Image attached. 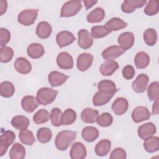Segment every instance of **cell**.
Segmentation results:
<instances>
[{"instance_id": "obj_21", "label": "cell", "mask_w": 159, "mask_h": 159, "mask_svg": "<svg viewBox=\"0 0 159 159\" xmlns=\"http://www.w3.org/2000/svg\"><path fill=\"white\" fill-rule=\"evenodd\" d=\"M98 116V111L89 107L85 108L81 113V119L82 121L88 124L94 123L97 120Z\"/></svg>"}, {"instance_id": "obj_48", "label": "cell", "mask_w": 159, "mask_h": 159, "mask_svg": "<svg viewBox=\"0 0 159 159\" xmlns=\"http://www.w3.org/2000/svg\"><path fill=\"white\" fill-rule=\"evenodd\" d=\"M109 158L110 159H125L127 153L124 149L118 147L111 152Z\"/></svg>"}, {"instance_id": "obj_15", "label": "cell", "mask_w": 159, "mask_h": 159, "mask_svg": "<svg viewBox=\"0 0 159 159\" xmlns=\"http://www.w3.org/2000/svg\"><path fill=\"white\" fill-rule=\"evenodd\" d=\"M146 3V0H125L121 5V9L125 13H131L137 8L142 7Z\"/></svg>"}, {"instance_id": "obj_1", "label": "cell", "mask_w": 159, "mask_h": 159, "mask_svg": "<svg viewBox=\"0 0 159 159\" xmlns=\"http://www.w3.org/2000/svg\"><path fill=\"white\" fill-rule=\"evenodd\" d=\"M76 132L71 130H62L56 136L55 144L57 149L61 151L66 150L76 139Z\"/></svg>"}, {"instance_id": "obj_27", "label": "cell", "mask_w": 159, "mask_h": 159, "mask_svg": "<svg viewBox=\"0 0 159 159\" xmlns=\"http://www.w3.org/2000/svg\"><path fill=\"white\" fill-rule=\"evenodd\" d=\"M111 141L107 139H103L96 145L94 151L98 156L104 157L109 153L111 150Z\"/></svg>"}, {"instance_id": "obj_24", "label": "cell", "mask_w": 159, "mask_h": 159, "mask_svg": "<svg viewBox=\"0 0 159 159\" xmlns=\"http://www.w3.org/2000/svg\"><path fill=\"white\" fill-rule=\"evenodd\" d=\"M27 53L30 58L37 59L43 55L45 50L42 44L39 43H32L28 46Z\"/></svg>"}, {"instance_id": "obj_6", "label": "cell", "mask_w": 159, "mask_h": 159, "mask_svg": "<svg viewBox=\"0 0 159 159\" xmlns=\"http://www.w3.org/2000/svg\"><path fill=\"white\" fill-rule=\"evenodd\" d=\"M78 43L83 49L89 48L93 43V37L86 29H81L78 32Z\"/></svg>"}, {"instance_id": "obj_29", "label": "cell", "mask_w": 159, "mask_h": 159, "mask_svg": "<svg viewBox=\"0 0 159 159\" xmlns=\"http://www.w3.org/2000/svg\"><path fill=\"white\" fill-rule=\"evenodd\" d=\"M99 136V130L94 127L87 126L83 128L81 132L82 138L88 142H92Z\"/></svg>"}, {"instance_id": "obj_31", "label": "cell", "mask_w": 159, "mask_h": 159, "mask_svg": "<svg viewBox=\"0 0 159 159\" xmlns=\"http://www.w3.org/2000/svg\"><path fill=\"white\" fill-rule=\"evenodd\" d=\"M134 62L137 69L145 68L150 63L149 55L144 52H139L135 55Z\"/></svg>"}, {"instance_id": "obj_52", "label": "cell", "mask_w": 159, "mask_h": 159, "mask_svg": "<svg viewBox=\"0 0 159 159\" xmlns=\"http://www.w3.org/2000/svg\"><path fill=\"white\" fill-rule=\"evenodd\" d=\"M158 99L154 101V103L153 104L152 106V114L153 115H157L158 114L159 112V107H158Z\"/></svg>"}, {"instance_id": "obj_20", "label": "cell", "mask_w": 159, "mask_h": 159, "mask_svg": "<svg viewBox=\"0 0 159 159\" xmlns=\"http://www.w3.org/2000/svg\"><path fill=\"white\" fill-rule=\"evenodd\" d=\"M15 70L19 73L26 75L29 73L32 70L30 63L24 57H18L14 62Z\"/></svg>"}, {"instance_id": "obj_33", "label": "cell", "mask_w": 159, "mask_h": 159, "mask_svg": "<svg viewBox=\"0 0 159 159\" xmlns=\"http://www.w3.org/2000/svg\"><path fill=\"white\" fill-rule=\"evenodd\" d=\"M145 150L148 153H153L159 149V138L157 136H152L145 140L143 143Z\"/></svg>"}, {"instance_id": "obj_41", "label": "cell", "mask_w": 159, "mask_h": 159, "mask_svg": "<svg viewBox=\"0 0 159 159\" xmlns=\"http://www.w3.org/2000/svg\"><path fill=\"white\" fill-rule=\"evenodd\" d=\"M91 35L94 39L102 38L109 35L111 32L107 29L104 25H95L91 29Z\"/></svg>"}, {"instance_id": "obj_43", "label": "cell", "mask_w": 159, "mask_h": 159, "mask_svg": "<svg viewBox=\"0 0 159 159\" xmlns=\"http://www.w3.org/2000/svg\"><path fill=\"white\" fill-rule=\"evenodd\" d=\"M14 56L12 48L8 46L1 47L0 48V61L2 63L10 61Z\"/></svg>"}, {"instance_id": "obj_42", "label": "cell", "mask_w": 159, "mask_h": 159, "mask_svg": "<svg viewBox=\"0 0 159 159\" xmlns=\"http://www.w3.org/2000/svg\"><path fill=\"white\" fill-rule=\"evenodd\" d=\"M148 99L152 101L159 99V82L153 81L150 83L147 89Z\"/></svg>"}, {"instance_id": "obj_7", "label": "cell", "mask_w": 159, "mask_h": 159, "mask_svg": "<svg viewBox=\"0 0 159 159\" xmlns=\"http://www.w3.org/2000/svg\"><path fill=\"white\" fill-rule=\"evenodd\" d=\"M149 82L148 76L143 73L137 76L136 79L132 83L133 90L138 93H143L146 91Z\"/></svg>"}, {"instance_id": "obj_40", "label": "cell", "mask_w": 159, "mask_h": 159, "mask_svg": "<svg viewBox=\"0 0 159 159\" xmlns=\"http://www.w3.org/2000/svg\"><path fill=\"white\" fill-rule=\"evenodd\" d=\"M52 137V130L48 127H42L37 130V139L42 143L48 142Z\"/></svg>"}, {"instance_id": "obj_2", "label": "cell", "mask_w": 159, "mask_h": 159, "mask_svg": "<svg viewBox=\"0 0 159 159\" xmlns=\"http://www.w3.org/2000/svg\"><path fill=\"white\" fill-rule=\"evenodd\" d=\"M57 94V91L52 88L45 87L38 90L36 98L40 104L46 106L53 102L55 101Z\"/></svg>"}, {"instance_id": "obj_39", "label": "cell", "mask_w": 159, "mask_h": 159, "mask_svg": "<svg viewBox=\"0 0 159 159\" xmlns=\"http://www.w3.org/2000/svg\"><path fill=\"white\" fill-rule=\"evenodd\" d=\"M19 138L20 141L25 145H32L35 142V137L31 130L24 129L21 130L19 134Z\"/></svg>"}, {"instance_id": "obj_35", "label": "cell", "mask_w": 159, "mask_h": 159, "mask_svg": "<svg viewBox=\"0 0 159 159\" xmlns=\"http://www.w3.org/2000/svg\"><path fill=\"white\" fill-rule=\"evenodd\" d=\"M15 92L14 85L10 81H5L0 84V94L6 98L12 97Z\"/></svg>"}, {"instance_id": "obj_34", "label": "cell", "mask_w": 159, "mask_h": 159, "mask_svg": "<svg viewBox=\"0 0 159 159\" xmlns=\"http://www.w3.org/2000/svg\"><path fill=\"white\" fill-rule=\"evenodd\" d=\"M113 96V94H105L98 91L93 98V103L96 106L105 105L112 99Z\"/></svg>"}, {"instance_id": "obj_9", "label": "cell", "mask_w": 159, "mask_h": 159, "mask_svg": "<svg viewBox=\"0 0 159 159\" xmlns=\"http://www.w3.org/2000/svg\"><path fill=\"white\" fill-rule=\"evenodd\" d=\"M57 63L60 68L63 70L71 69L74 65L73 57L66 52H61L57 55Z\"/></svg>"}, {"instance_id": "obj_11", "label": "cell", "mask_w": 159, "mask_h": 159, "mask_svg": "<svg viewBox=\"0 0 159 159\" xmlns=\"http://www.w3.org/2000/svg\"><path fill=\"white\" fill-rule=\"evenodd\" d=\"M93 55L89 53H82L78 57L76 66L81 71H86L91 66L93 61Z\"/></svg>"}, {"instance_id": "obj_19", "label": "cell", "mask_w": 159, "mask_h": 159, "mask_svg": "<svg viewBox=\"0 0 159 159\" xmlns=\"http://www.w3.org/2000/svg\"><path fill=\"white\" fill-rule=\"evenodd\" d=\"M39 103L36 98L33 96H25L21 100L22 109L28 113L34 112L39 106Z\"/></svg>"}, {"instance_id": "obj_17", "label": "cell", "mask_w": 159, "mask_h": 159, "mask_svg": "<svg viewBox=\"0 0 159 159\" xmlns=\"http://www.w3.org/2000/svg\"><path fill=\"white\" fill-rule=\"evenodd\" d=\"M87 151L85 146L81 142L74 143L70 152V156L72 159H83L86 157Z\"/></svg>"}, {"instance_id": "obj_4", "label": "cell", "mask_w": 159, "mask_h": 159, "mask_svg": "<svg viewBox=\"0 0 159 159\" xmlns=\"http://www.w3.org/2000/svg\"><path fill=\"white\" fill-rule=\"evenodd\" d=\"M39 9H28L21 11L17 17L18 22L23 25L29 26L33 24L37 19Z\"/></svg>"}, {"instance_id": "obj_45", "label": "cell", "mask_w": 159, "mask_h": 159, "mask_svg": "<svg viewBox=\"0 0 159 159\" xmlns=\"http://www.w3.org/2000/svg\"><path fill=\"white\" fill-rule=\"evenodd\" d=\"M61 111L58 108H53L50 112V120L52 124L55 127H60L61 124Z\"/></svg>"}, {"instance_id": "obj_3", "label": "cell", "mask_w": 159, "mask_h": 159, "mask_svg": "<svg viewBox=\"0 0 159 159\" xmlns=\"http://www.w3.org/2000/svg\"><path fill=\"white\" fill-rule=\"evenodd\" d=\"M81 1H69L66 2L61 8L60 17H70L76 15L81 9Z\"/></svg>"}, {"instance_id": "obj_10", "label": "cell", "mask_w": 159, "mask_h": 159, "mask_svg": "<svg viewBox=\"0 0 159 159\" xmlns=\"http://www.w3.org/2000/svg\"><path fill=\"white\" fill-rule=\"evenodd\" d=\"M125 51L119 45H112L102 52V57L106 60H113L122 55Z\"/></svg>"}, {"instance_id": "obj_26", "label": "cell", "mask_w": 159, "mask_h": 159, "mask_svg": "<svg viewBox=\"0 0 159 159\" xmlns=\"http://www.w3.org/2000/svg\"><path fill=\"white\" fill-rule=\"evenodd\" d=\"M111 32L117 31L127 26V23L119 17H112L106 22L104 25Z\"/></svg>"}, {"instance_id": "obj_49", "label": "cell", "mask_w": 159, "mask_h": 159, "mask_svg": "<svg viewBox=\"0 0 159 159\" xmlns=\"http://www.w3.org/2000/svg\"><path fill=\"white\" fill-rule=\"evenodd\" d=\"M123 77L126 80H131L134 78L135 71L133 66L130 65H127L125 66L122 71Z\"/></svg>"}, {"instance_id": "obj_50", "label": "cell", "mask_w": 159, "mask_h": 159, "mask_svg": "<svg viewBox=\"0 0 159 159\" xmlns=\"http://www.w3.org/2000/svg\"><path fill=\"white\" fill-rule=\"evenodd\" d=\"M7 3L6 1L1 0L0 1V14L2 16L7 11Z\"/></svg>"}, {"instance_id": "obj_30", "label": "cell", "mask_w": 159, "mask_h": 159, "mask_svg": "<svg viewBox=\"0 0 159 159\" xmlns=\"http://www.w3.org/2000/svg\"><path fill=\"white\" fill-rule=\"evenodd\" d=\"M25 156V149L24 147L16 142L13 144L9 151V157L11 159H23Z\"/></svg>"}, {"instance_id": "obj_37", "label": "cell", "mask_w": 159, "mask_h": 159, "mask_svg": "<svg viewBox=\"0 0 159 159\" xmlns=\"http://www.w3.org/2000/svg\"><path fill=\"white\" fill-rule=\"evenodd\" d=\"M50 119V112L44 109L37 111L33 116V120L36 124H42L48 122Z\"/></svg>"}, {"instance_id": "obj_32", "label": "cell", "mask_w": 159, "mask_h": 159, "mask_svg": "<svg viewBox=\"0 0 159 159\" xmlns=\"http://www.w3.org/2000/svg\"><path fill=\"white\" fill-rule=\"evenodd\" d=\"M29 119L22 115L16 116L11 120L12 125L17 130H22L26 129L29 125Z\"/></svg>"}, {"instance_id": "obj_5", "label": "cell", "mask_w": 159, "mask_h": 159, "mask_svg": "<svg viewBox=\"0 0 159 159\" xmlns=\"http://www.w3.org/2000/svg\"><path fill=\"white\" fill-rule=\"evenodd\" d=\"M16 139V135L12 130H6L0 136V157H2L7 151L9 147Z\"/></svg>"}, {"instance_id": "obj_8", "label": "cell", "mask_w": 159, "mask_h": 159, "mask_svg": "<svg viewBox=\"0 0 159 159\" xmlns=\"http://www.w3.org/2000/svg\"><path fill=\"white\" fill-rule=\"evenodd\" d=\"M151 114L147 107L144 106H137L132 111L131 117L135 123H140L147 120L150 117Z\"/></svg>"}, {"instance_id": "obj_51", "label": "cell", "mask_w": 159, "mask_h": 159, "mask_svg": "<svg viewBox=\"0 0 159 159\" xmlns=\"http://www.w3.org/2000/svg\"><path fill=\"white\" fill-rule=\"evenodd\" d=\"M83 2L84 4L86 10L92 7L94 4H96L98 2L97 1H93V0H84Z\"/></svg>"}, {"instance_id": "obj_28", "label": "cell", "mask_w": 159, "mask_h": 159, "mask_svg": "<svg viewBox=\"0 0 159 159\" xmlns=\"http://www.w3.org/2000/svg\"><path fill=\"white\" fill-rule=\"evenodd\" d=\"M105 17L104 10L100 7H98L90 12L86 17V20L89 23H98L101 22Z\"/></svg>"}, {"instance_id": "obj_25", "label": "cell", "mask_w": 159, "mask_h": 159, "mask_svg": "<svg viewBox=\"0 0 159 159\" xmlns=\"http://www.w3.org/2000/svg\"><path fill=\"white\" fill-rule=\"evenodd\" d=\"M98 91L105 94H114L117 89L116 86V84L111 80H104L99 82L98 84Z\"/></svg>"}, {"instance_id": "obj_22", "label": "cell", "mask_w": 159, "mask_h": 159, "mask_svg": "<svg viewBox=\"0 0 159 159\" xmlns=\"http://www.w3.org/2000/svg\"><path fill=\"white\" fill-rule=\"evenodd\" d=\"M119 68V64L114 60H106L102 63L99 68L101 73L103 76L112 75Z\"/></svg>"}, {"instance_id": "obj_23", "label": "cell", "mask_w": 159, "mask_h": 159, "mask_svg": "<svg viewBox=\"0 0 159 159\" xmlns=\"http://www.w3.org/2000/svg\"><path fill=\"white\" fill-rule=\"evenodd\" d=\"M52 32L51 25L46 21L40 22L36 28V34L40 39H47Z\"/></svg>"}, {"instance_id": "obj_18", "label": "cell", "mask_w": 159, "mask_h": 159, "mask_svg": "<svg viewBox=\"0 0 159 159\" xmlns=\"http://www.w3.org/2000/svg\"><path fill=\"white\" fill-rule=\"evenodd\" d=\"M68 77V76H66L60 71H52L48 74V80L52 87H55L62 85L66 82Z\"/></svg>"}, {"instance_id": "obj_12", "label": "cell", "mask_w": 159, "mask_h": 159, "mask_svg": "<svg viewBox=\"0 0 159 159\" xmlns=\"http://www.w3.org/2000/svg\"><path fill=\"white\" fill-rule=\"evenodd\" d=\"M76 40L73 34L67 30L60 32L56 37V41L58 45L62 48L71 44Z\"/></svg>"}, {"instance_id": "obj_14", "label": "cell", "mask_w": 159, "mask_h": 159, "mask_svg": "<svg viewBox=\"0 0 159 159\" xmlns=\"http://www.w3.org/2000/svg\"><path fill=\"white\" fill-rule=\"evenodd\" d=\"M156 132V127L152 122H147L141 125L137 130L139 137L142 140H145L153 136Z\"/></svg>"}, {"instance_id": "obj_46", "label": "cell", "mask_w": 159, "mask_h": 159, "mask_svg": "<svg viewBox=\"0 0 159 159\" xmlns=\"http://www.w3.org/2000/svg\"><path fill=\"white\" fill-rule=\"evenodd\" d=\"M96 122L99 126L107 127L112 124L113 117L109 112H103L98 116Z\"/></svg>"}, {"instance_id": "obj_16", "label": "cell", "mask_w": 159, "mask_h": 159, "mask_svg": "<svg viewBox=\"0 0 159 159\" xmlns=\"http://www.w3.org/2000/svg\"><path fill=\"white\" fill-rule=\"evenodd\" d=\"M134 35L132 32H125L122 33L118 37L117 42L120 47L125 51L130 49L134 43Z\"/></svg>"}, {"instance_id": "obj_38", "label": "cell", "mask_w": 159, "mask_h": 159, "mask_svg": "<svg viewBox=\"0 0 159 159\" xmlns=\"http://www.w3.org/2000/svg\"><path fill=\"white\" fill-rule=\"evenodd\" d=\"M76 119V112L72 109H66L61 116V124L68 125L75 122Z\"/></svg>"}, {"instance_id": "obj_13", "label": "cell", "mask_w": 159, "mask_h": 159, "mask_svg": "<svg viewBox=\"0 0 159 159\" xmlns=\"http://www.w3.org/2000/svg\"><path fill=\"white\" fill-rule=\"evenodd\" d=\"M129 107V102L126 98L123 97L117 98L113 102L111 109L117 116H121L125 114Z\"/></svg>"}, {"instance_id": "obj_44", "label": "cell", "mask_w": 159, "mask_h": 159, "mask_svg": "<svg viewBox=\"0 0 159 159\" xmlns=\"http://www.w3.org/2000/svg\"><path fill=\"white\" fill-rule=\"evenodd\" d=\"M159 10V1L158 0L149 1L144 8L143 12L149 16L156 15Z\"/></svg>"}, {"instance_id": "obj_47", "label": "cell", "mask_w": 159, "mask_h": 159, "mask_svg": "<svg viewBox=\"0 0 159 159\" xmlns=\"http://www.w3.org/2000/svg\"><path fill=\"white\" fill-rule=\"evenodd\" d=\"M11 39L10 32L5 28L0 29V45L1 47L6 46V44Z\"/></svg>"}, {"instance_id": "obj_36", "label": "cell", "mask_w": 159, "mask_h": 159, "mask_svg": "<svg viewBox=\"0 0 159 159\" xmlns=\"http://www.w3.org/2000/svg\"><path fill=\"white\" fill-rule=\"evenodd\" d=\"M143 40L148 46H153L158 40V35L157 31L152 28H148L143 32Z\"/></svg>"}]
</instances>
